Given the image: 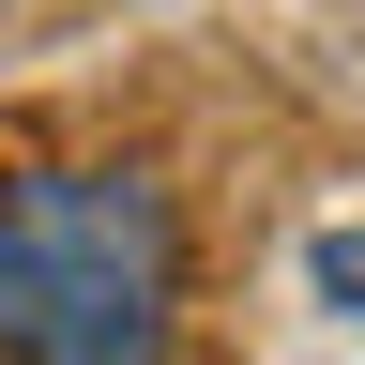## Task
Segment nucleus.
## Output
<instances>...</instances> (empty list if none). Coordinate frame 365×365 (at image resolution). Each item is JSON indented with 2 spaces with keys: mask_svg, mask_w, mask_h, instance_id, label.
<instances>
[{
  "mask_svg": "<svg viewBox=\"0 0 365 365\" xmlns=\"http://www.w3.org/2000/svg\"><path fill=\"white\" fill-rule=\"evenodd\" d=\"M168 335H182V213L153 168L0 182V350L16 365H168Z\"/></svg>",
  "mask_w": 365,
  "mask_h": 365,
  "instance_id": "f257e3e1",
  "label": "nucleus"
}]
</instances>
